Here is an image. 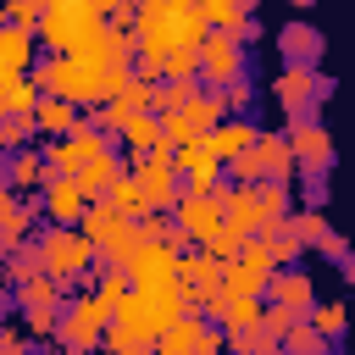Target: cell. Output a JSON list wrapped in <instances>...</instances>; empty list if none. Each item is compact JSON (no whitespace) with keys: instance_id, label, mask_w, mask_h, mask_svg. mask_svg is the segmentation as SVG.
<instances>
[{"instance_id":"cell-1","label":"cell","mask_w":355,"mask_h":355,"mask_svg":"<svg viewBox=\"0 0 355 355\" xmlns=\"http://www.w3.org/2000/svg\"><path fill=\"white\" fill-rule=\"evenodd\" d=\"M205 22H200V11L194 6H178V0H155V6H139V17H133V50L139 55H172V50H200L205 44Z\"/></svg>"},{"instance_id":"cell-2","label":"cell","mask_w":355,"mask_h":355,"mask_svg":"<svg viewBox=\"0 0 355 355\" xmlns=\"http://www.w3.org/2000/svg\"><path fill=\"white\" fill-rule=\"evenodd\" d=\"M133 72L128 67H94V61H78V55H50L39 67V89L67 100V105H105Z\"/></svg>"},{"instance_id":"cell-3","label":"cell","mask_w":355,"mask_h":355,"mask_svg":"<svg viewBox=\"0 0 355 355\" xmlns=\"http://www.w3.org/2000/svg\"><path fill=\"white\" fill-rule=\"evenodd\" d=\"M105 28V17L89 6V0H50L44 17H39V39L55 50V55H72L83 39H94Z\"/></svg>"},{"instance_id":"cell-4","label":"cell","mask_w":355,"mask_h":355,"mask_svg":"<svg viewBox=\"0 0 355 355\" xmlns=\"http://www.w3.org/2000/svg\"><path fill=\"white\" fill-rule=\"evenodd\" d=\"M133 178V189H139V200H144V216L150 211H172L183 194H178V166H172V150L166 144H155L150 155H139V166L128 172Z\"/></svg>"},{"instance_id":"cell-5","label":"cell","mask_w":355,"mask_h":355,"mask_svg":"<svg viewBox=\"0 0 355 355\" xmlns=\"http://www.w3.org/2000/svg\"><path fill=\"white\" fill-rule=\"evenodd\" d=\"M39 261H44V277L78 283V277L89 272V261H94V244H89L78 227H50V233L39 239Z\"/></svg>"},{"instance_id":"cell-6","label":"cell","mask_w":355,"mask_h":355,"mask_svg":"<svg viewBox=\"0 0 355 355\" xmlns=\"http://www.w3.org/2000/svg\"><path fill=\"white\" fill-rule=\"evenodd\" d=\"M122 272H128L133 288L166 294V288H178V250H172V244H139V250L122 261Z\"/></svg>"},{"instance_id":"cell-7","label":"cell","mask_w":355,"mask_h":355,"mask_svg":"<svg viewBox=\"0 0 355 355\" xmlns=\"http://www.w3.org/2000/svg\"><path fill=\"white\" fill-rule=\"evenodd\" d=\"M100 150H111V139H105L100 128L78 122V128H72L67 139H50V144H44V166H50L55 178H72V172H78L83 161H94Z\"/></svg>"},{"instance_id":"cell-8","label":"cell","mask_w":355,"mask_h":355,"mask_svg":"<svg viewBox=\"0 0 355 355\" xmlns=\"http://www.w3.org/2000/svg\"><path fill=\"white\" fill-rule=\"evenodd\" d=\"M172 227L178 239H194L200 250H211V239L222 233V194H183L172 205Z\"/></svg>"},{"instance_id":"cell-9","label":"cell","mask_w":355,"mask_h":355,"mask_svg":"<svg viewBox=\"0 0 355 355\" xmlns=\"http://www.w3.org/2000/svg\"><path fill=\"white\" fill-rule=\"evenodd\" d=\"M200 78L222 94V89H233L239 78H244V44L233 39V33H205V44H200Z\"/></svg>"},{"instance_id":"cell-10","label":"cell","mask_w":355,"mask_h":355,"mask_svg":"<svg viewBox=\"0 0 355 355\" xmlns=\"http://www.w3.org/2000/svg\"><path fill=\"white\" fill-rule=\"evenodd\" d=\"M55 327H61V338H67L72 349H100V338H105V327H111V305H105L100 294H78V300H72V316L55 322Z\"/></svg>"},{"instance_id":"cell-11","label":"cell","mask_w":355,"mask_h":355,"mask_svg":"<svg viewBox=\"0 0 355 355\" xmlns=\"http://www.w3.org/2000/svg\"><path fill=\"white\" fill-rule=\"evenodd\" d=\"M83 211H89V194L78 189V178H44V189H39V216L50 222V227H78L83 222Z\"/></svg>"},{"instance_id":"cell-12","label":"cell","mask_w":355,"mask_h":355,"mask_svg":"<svg viewBox=\"0 0 355 355\" xmlns=\"http://www.w3.org/2000/svg\"><path fill=\"white\" fill-rule=\"evenodd\" d=\"M172 166H178V178H189V189H183V194H222V189H216L222 161H216V150H211L205 139L178 144V150H172Z\"/></svg>"},{"instance_id":"cell-13","label":"cell","mask_w":355,"mask_h":355,"mask_svg":"<svg viewBox=\"0 0 355 355\" xmlns=\"http://www.w3.org/2000/svg\"><path fill=\"white\" fill-rule=\"evenodd\" d=\"M288 155H294L300 166H311V172H327V166H333V139H327V128H322L316 116H294V128H288Z\"/></svg>"},{"instance_id":"cell-14","label":"cell","mask_w":355,"mask_h":355,"mask_svg":"<svg viewBox=\"0 0 355 355\" xmlns=\"http://www.w3.org/2000/svg\"><path fill=\"white\" fill-rule=\"evenodd\" d=\"M222 222L239 233V239H261L266 233V216H261V200H255V183H239V189H222Z\"/></svg>"},{"instance_id":"cell-15","label":"cell","mask_w":355,"mask_h":355,"mask_svg":"<svg viewBox=\"0 0 355 355\" xmlns=\"http://www.w3.org/2000/svg\"><path fill=\"white\" fill-rule=\"evenodd\" d=\"M178 283L194 294V305H211V300L222 294V261H216L211 250H200V255H178Z\"/></svg>"},{"instance_id":"cell-16","label":"cell","mask_w":355,"mask_h":355,"mask_svg":"<svg viewBox=\"0 0 355 355\" xmlns=\"http://www.w3.org/2000/svg\"><path fill=\"white\" fill-rule=\"evenodd\" d=\"M322 89H327V83H322L311 67H288V72L277 78V89H272V94H277V105H283L288 116H305V111H311V100H316Z\"/></svg>"},{"instance_id":"cell-17","label":"cell","mask_w":355,"mask_h":355,"mask_svg":"<svg viewBox=\"0 0 355 355\" xmlns=\"http://www.w3.org/2000/svg\"><path fill=\"white\" fill-rule=\"evenodd\" d=\"M44 178H50V166H44V150H11V161H6V189L11 194H33V189H44Z\"/></svg>"},{"instance_id":"cell-18","label":"cell","mask_w":355,"mask_h":355,"mask_svg":"<svg viewBox=\"0 0 355 355\" xmlns=\"http://www.w3.org/2000/svg\"><path fill=\"white\" fill-rule=\"evenodd\" d=\"M122 172H128V166H122V155H116V150H100V155H94V161H83L72 178H78V189H83V194H89V205H94V200H105V189H111Z\"/></svg>"},{"instance_id":"cell-19","label":"cell","mask_w":355,"mask_h":355,"mask_svg":"<svg viewBox=\"0 0 355 355\" xmlns=\"http://www.w3.org/2000/svg\"><path fill=\"white\" fill-rule=\"evenodd\" d=\"M255 139H261V133H255V122H244V116H222V122L205 133V144L216 150V161H233V155H244Z\"/></svg>"},{"instance_id":"cell-20","label":"cell","mask_w":355,"mask_h":355,"mask_svg":"<svg viewBox=\"0 0 355 355\" xmlns=\"http://www.w3.org/2000/svg\"><path fill=\"white\" fill-rule=\"evenodd\" d=\"M205 311L222 316L227 333H250V327H261V316H266V305H261V300H244V294H216Z\"/></svg>"},{"instance_id":"cell-21","label":"cell","mask_w":355,"mask_h":355,"mask_svg":"<svg viewBox=\"0 0 355 355\" xmlns=\"http://www.w3.org/2000/svg\"><path fill=\"white\" fill-rule=\"evenodd\" d=\"M178 116L189 122V133H194V139H205V133H211V128L227 116V100H222L216 89H211V94H205V89H194V94L183 100V111H178Z\"/></svg>"},{"instance_id":"cell-22","label":"cell","mask_w":355,"mask_h":355,"mask_svg":"<svg viewBox=\"0 0 355 355\" xmlns=\"http://www.w3.org/2000/svg\"><path fill=\"white\" fill-rule=\"evenodd\" d=\"M78 122H83L78 105H67V100H55V94H39V105H33V133H44V139H67Z\"/></svg>"},{"instance_id":"cell-23","label":"cell","mask_w":355,"mask_h":355,"mask_svg":"<svg viewBox=\"0 0 355 355\" xmlns=\"http://www.w3.org/2000/svg\"><path fill=\"white\" fill-rule=\"evenodd\" d=\"M277 272H261V266H250V261H222V294H244V300H261L266 294V283H272Z\"/></svg>"},{"instance_id":"cell-24","label":"cell","mask_w":355,"mask_h":355,"mask_svg":"<svg viewBox=\"0 0 355 355\" xmlns=\"http://www.w3.org/2000/svg\"><path fill=\"white\" fill-rule=\"evenodd\" d=\"M39 222V205H22V200H0V250H22V239L33 233Z\"/></svg>"},{"instance_id":"cell-25","label":"cell","mask_w":355,"mask_h":355,"mask_svg":"<svg viewBox=\"0 0 355 355\" xmlns=\"http://www.w3.org/2000/svg\"><path fill=\"white\" fill-rule=\"evenodd\" d=\"M277 44H283V55H288L294 67H316V55H322V33H316L311 22H288V28L277 33Z\"/></svg>"},{"instance_id":"cell-26","label":"cell","mask_w":355,"mask_h":355,"mask_svg":"<svg viewBox=\"0 0 355 355\" xmlns=\"http://www.w3.org/2000/svg\"><path fill=\"white\" fill-rule=\"evenodd\" d=\"M116 139H122L133 155H150V150L161 144V116H155V111H133V116L116 128Z\"/></svg>"},{"instance_id":"cell-27","label":"cell","mask_w":355,"mask_h":355,"mask_svg":"<svg viewBox=\"0 0 355 355\" xmlns=\"http://www.w3.org/2000/svg\"><path fill=\"white\" fill-rule=\"evenodd\" d=\"M205 344V327H200V316H178L161 338H155V355H194Z\"/></svg>"},{"instance_id":"cell-28","label":"cell","mask_w":355,"mask_h":355,"mask_svg":"<svg viewBox=\"0 0 355 355\" xmlns=\"http://www.w3.org/2000/svg\"><path fill=\"white\" fill-rule=\"evenodd\" d=\"M255 150H261L266 183H294V155H288V139H277V133H261V139H255Z\"/></svg>"},{"instance_id":"cell-29","label":"cell","mask_w":355,"mask_h":355,"mask_svg":"<svg viewBox=\"0 0 355 355\" xmlns=\"http://www.w3.org/2000/svg\"><path fill=\"white\" fill-rule=\"evenodd\" d=\"M266 288H272V305H283V311H294V316H305V311H311V277L283 272V277H272Z\"/></svg>"},{"instance_id":"cell-30","label":"cell","mask_w":355,"mask_h":355,"mask_svg":"<svg viewBox=\"0 0 355 355\" xmlns=\"http://www.w3.org/2000/svg\"><path fill=\"white\" fill-rule=\"evenodd\" d=\"M33 105H39V83L0 78V116H33Z\"/></svg>"},{"instance_id":"cell-31","label":"cell","mask_w":355,"mask_h":355,"mask_svg":"<svg viewBox=\"0 0 355 355\" xmlns=\"http://www.w3.org/2000/svg\"><path fill=\"white\" fill-rule=\"evenodd\" d=\"M17 300H22V311H55V305H61V283L39 272V277L17 283Z\"/></svg>"},{"instance_id":"cell-32","label":"cell","mask_w":355,"mask_h":355,"mask_svg":"<svg viewBox=\"0 0 355 355\" xmlns=\"http://www.w3.org/2000/svg\"><path fill=\"white\" fill-rule=\"evenodd\" d=\"M100 349H105V355H155V344H150V338H139V333H133V327H122V322H111V327H105Z\"/></svg>"},{"instance_id":"cell-33","label":"cell","mask_w":355,"mask_h":355,"mask_svg":"<svg viewBox=\"0 0 355 355\" xmlns=\"http://www.w3.org/2000/svg\"><path fill=\"white\" fill-rule=\"evenodd\" d=\"M255 200H261L266 233H272L277 222H288V183H255Z\"/></svg>"},{"instance_id":"cell-34","label":"cell","mask_w":355,"mask_h":355,"mask_svg":"<svg viewBox=\"0 0 355 355\" xmlns=\"http://www.w3.org/2000/svg\"><path fill=\"white\" fill-rule=\"evenodd\" d=\"M105 205H111V211H122L128 222H133V216H144V200H139V189H133V178H128V172L105 189Z\"/></svg>"},{"instance_id":"cell-35","label":"cell","mask_w":355,"mask_h":355,"mask_svg":"<svg viewBox=\"0 0 355 355\" xmlns=\"http://www.w3.org/2000/svg\"><path fill=\"white\" fill-rule=\"evenodd\" d=\"M283 355H327V338H322L311 322H300V327L283 333Z\"/></svg>"},{"instance_id":"cell-36","label":"cell","mask_w":355,"mask_h":355,"mask_svg":"<svg viewBox=\"0 0 355 355\" xmlns=\"http://www.w3.org/2000/svg\"><path fill=\"white\" fill-rule=\"evenodd\" d=\"M344 322H349V316H344V305H338V300L311 305V327H316L322 338H338V333H344Z\"/></svg>"},{"instance_id":"cell-37","label":"cell","mask_w":355,"mask_h":355,"mask_svg":"<svg viewBox=\"0 0 355 355\" xmlns=\"http://www.w3.org/2000/svg\"><path fill=\"white\" fill-rule=\"evenodd\" d=\"M161 72H166L172 83H194V78H200V50H172V55L161 61Z\"/></svg>"},{"instance_id":"cell-38","label":"cell","mask_w":355,"mask_h":355,"mask_svg":"<svg viewBox=\"0 0 355 355\" xmlns=\"http://www.w3.org/2000/svg\"><path fill=\"white\" fill-rule=\"evenodd\" d=\"M194 89H200V83H161L155 100H150V111H155V116H172V111H183V100H189Z\"/></svg>"},{"instance_id":"cell-39","label":"cell","mask_w":355,"mask_h":355,"mask_svg":"<svg viewBox=\"0 0 355 355\" xmlns=\"http://www.w3.org/2000/svg\"><path fill=\"white\" fill-rule=\"evenodd\" d=\"M94 294H100V300L111 305V316H116V305L133 294V283H128V272H122V266H105V277H100V288H94Z\"/></svg>"},{"instance_id":"cell-40","label":"cell","mask_w":355,"mask_h":355,"mask_svg":"<svg viewBox=\"0 0 355 355\" xmlns=\"http://www.w3.org/2000/svg\"><path fill=\"white\" fill-rule=\"evenodd\" d=\"M44 6H50V0H6V22H11V28H28V33H39V17H44Z\"/></svg>"},{"instance_id":"cell-41","label":"cell","mask_w":355,"mask_h":355,"mask_svg":"<svg viewBox=\"0 0 355 355\" xmlns=\"http://www.w3.org/2000/svg\"><path fill=\"white\" fill-rule=\"evenodd\" d=\"M266 244H272V255H277V266H283V261H294V255L305 250V244H300V233H294V222H277V227L266 233Z\"/></svg>"},{"instance_id":"cell-42","label":"cell","mask_w":355,"mask_h":355,"mask_svg":"<svg viewBox=\"0 0 355 355\" xmlns=\"http://www.w3.org/2000/svg\"><path fill=\"white\" fill-rule=\"evenodd\" d=\"M33 116H0V150H28Z\"/></svg>"},{"instance_id":"cell-43","label":"cell","mask_w":355,"mask_h":355,"mask_svg":"<svg viewBox=\"0 0 355 355\" xmlns=\"http://www.w3.org/2000/svg\"><path fill=\"white\" fill-rule=\"evenodd\" d=\"M288 222H294L300 244H322V239H327V216H322V211H300V216H288Z\"/></svg>"},{"instance_id":"cell-44","label":"cell","mask_w":355,"mask_h":355,"mask_svg":"<svg viewBox=\"0 0 355 355\" xmlns=\"http://www.w3.org/2000/svg\"><path fill=\"white\" fill-rule=\"evenodd\" d=\"M17 283H28V277H39L44 272V261H39V244H28V250H11V266H6Z\"/></svg>"},{"instance_id":"cell-45","label":"cell","mask_w":355,"mask_h":355,"mask_svg":"<svg viewBox=\"0 0 355 355\" xmlns=\"http://www.w3.org/2000/svg\"><path fill=\"white\" fill-rule=\"evenodd\" d=\"M239 261H250V266H261V272H277V255H272V244H266V233H261V239H244V250H239Z\"/></svg>"},{"instance_id":"cell-46","label":"cell","mask_w":355,"mask_h":355,"mask_svg":"<svg viewBox=\"0 0 355 355\" xmlns=\"http://www.w3.org/2000/svg\"><path fill=\"white\" fill-rule=\"evenodd\" d=\"M233 178H239V183H261V178H266V166H261V150H255V144H250L244 155H233Z\"/></svg>"},{"instance_id":"cell-47","label":"cell","mask_w":355,"mask_h":355,"mask_svg":"<svg viewBox=\"0 0 355 355\" xmlns=\"http://www.w3.org/2000/svg\"><path fill=\"white\" fill-rule=\"evenodd\" d=\"M0 355H28V344H22L17 327H0Z\"/></svg>"},{"instance_id":"cell-48","label":"cell","mask_w":355,"mask_h":355,"mask_svg":"<svg viewBox=\"0 0 355 355\" xmlns=\"http://www.w3.org/2000/svg\"><path fill=\"white\" fill-rule=\"evenodd\" d=\"M28 333H55V311H28Z\"/></svg>"},{"instance_id":"cell-49","label":"cell","mask_w":355,"mask_h":355,"mask_svg":"<svg viewBox=\"0 0 355 355\" xmlns=\"http://www.w3.org/2000/svg\"><path fill=\"white\" fill-rule=\"evenodd\" d=\"M322 250H327V255H349V250H344V239H338L333 227H327V239H322Z\"/></svg>"},{"instance_id":"cell-50","label":"cell","mask_w":355,"mask_h":355,"mask_svg":"<svg viewBox=\"0 0 355 355\" xmlns=\"http://www.w3.org/2000/svg\"><path fill=\"white\" fill-rule=\"evenodd\" d=\"M194 355H227V349H222V338H216V333H205V344H200Z\"/></svg>"},{"instance_id":"cell-51","label":"cell","mask_w":355,"mask_h":355,"mask_svg":"<svg viewBox=\"0 0 355 355\" xmlns=\"http://www.w3.org/2000/svg\"><path fill=\"white\" fill-rule=\"evenodd\" d=\"M89 6H94L100 17H111V11H116V6H128V0H89Z\"/></svg>"},{"instance_id":"cell-52","label":"cell","mask_w":355,"mask_h":355,"mask_svg":"<svg viewBox=\"0 0 355 355\" xmlns=\"http://www.w3.org/2000/svg\"><path fill=\"white\" fill-rule=\"evenodd\" d=\"M344 277H349V283H355V255H344Z\"/></svg>"},{"instance_id":"cell-53","label":"cell","mask_w":355,"mask_h":355,"mask_svg":"<svg viewBox=\"0 0 355 355\" xmlns=\"http://www.w3.org/2000/svg\"><path fill=\"white\" fill-rule=\"evenodd\" d=\"M6 194H11V189H6V161H0V200H6Z\"/></svg>"},{"instance_id":"cell-54","label":"cell","mask_w":355,"mask_h":355,"mask_svg":"<svg viewBox=\"0 0 355 355\" xmlns=\"http://www.w3.org/2000/svg\"><path fill=\"white\" fill-rule=\"evenodd\" d=\"M288 6H294V11H305V6H311V0H288Z\"/></svg>"},{"instance_id":"cell-55","label":"cell","mask_w":355,"mask_h":355,"mask_svg":"<svg viewBox=\"0 0 355 355\" xmlns=\"http://www.w3.org/2000/svg\"><path fill=\"white\" fill-rule=\"evenodd\" d=\"M233 6H244V11H250V6H255V0H233Z\"/></svg>"},{"instance_id":"cell-56","label":"cell","mask_w":355,"mask_h":355,"mask_svg":"<svg viewBox=\"0 0 355 355\" xmlns=\"http://www.w3.org/2000/svg\"><path fill=\"white\" fill-rule=\"evenodd\" d=\"M139 6H155V0H139Z\"/></svg>"}]
</instances>
